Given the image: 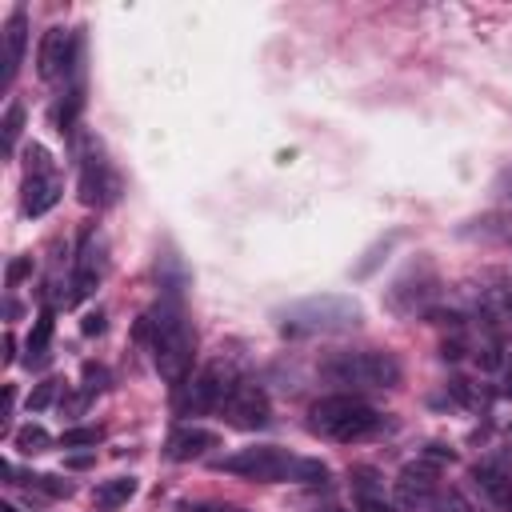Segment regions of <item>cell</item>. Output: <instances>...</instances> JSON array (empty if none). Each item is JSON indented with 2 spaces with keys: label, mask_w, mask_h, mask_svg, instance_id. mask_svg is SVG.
I'll use <instances>...</instances> for the list:
<instances>
[{
  "label": "cell",
  "mask_w": 512,
  "mask_h": 512,
  "mask_svg": "<svg viewBox=\"0 0 512 512\" xmlns=\"http://www.w3.org/2000/svg\"><path fill=\"white\" fill-rule=\"evenodd\" d=\"M140 336H148L152 344V364L156 372L172 384V388H184L188 372H192V360H196V332L180 308L176 296H164L144 320H140Z\"/></svg>",
  "instance_id": "1"
},
{
  "label": "cell",
  "mask_w": 512,
  "mask_h": 512,
  "mask_svg": "<svg viewBox=\"0 0 512 512\" xmlns=\"http://www.w3.org/2000/svg\"><path fill=\"white\" fill-rule=\"evenodd\" d=\"M216 472H232L244 480H260V484H280V480H296V484H324L328 468L320 460L308 456H292L288 448L276 444H256V448H240L232 456L212 460Z\"/></svg>",
  "instance_id": "2"
},
{
  "label": "cell",
  "mask_w": 512,
  "mask_h": 512,
  "mask_svg": "<svg viewBox=\"0 0 512 512\" xmlns=\"http://www.w3.org/2000/svg\"><path fill=\"white\" fill-rule=\"evenodd\" d=\"M364 312L352 296H304L296 304H288L280 312V328L288 336H336V332H352L360 328Z\"/></svg>",
  "instance_id": "3"
},
{
  "label": "cell",
  "mask_w": 512,
  "mask_h": 512,
  "mask_svg": "<svg viewBox=\"0 0 512 512\" xmlns=\"http://www.w3.org/2000/svg\"><path fill=\"white\" fill-rule=\"evenodd\" d=\"M320 376L328 384H340V388H400L404 380V368L392 352H376V348H364V352H332L320 360Z\"/></svg>",
  "instance_id": "4"
},
{
  "label": "cell",
  "mask_w": 512,
  "mask_h": 512,
  "mask_svg": "<svg viewBox=\"0 0 512 512\" xmlns=\"http://www.w3.org/2000/svg\"><path fill=\"white\" fill-rule=\"evenodd\" d=\"M308 428L328 436V440H336V444H352V440H364V436L380 432L384 416L372 404L340 392V396H324V400H316L308 408Z\"/></svg>",
  "instance_id": "5"
},
{
  "label": "cell",
  "mask_w": 512,
  "mask_h": 512,
  "mask_svg": "<svg viewBox=\"0 0 512 512\" xmlns=\"http://www.w3.org/2000/svg\"><path fill=\"white\" fill-rule=\"evenodd\" d=\"M436 292H440V276L432 272L428 260H416V264L388 288V308H392L396 316H428Z\"/></svg>",
  "instance_id": "6"
},
{
  "label": "cell",
  "mask_w": 512,
  "mask_h": 512,
  "mask_svg": "<svg viewBox=\"0 0 512 512\" xmlns=\"http://www.w3.org/2000/svg\"><path fill=\"white\" fill-rule=\"evenodd\" d=\"M116 196H120L116 168L104 160V152L96 144H88V152L80 160V200L88 208H104V204H116Z\"/></svg>",
  "instance_id": "7"
},
{
  "label": "cell",
  "mask_w": 512,
  "mask_h": 512,
  "mask_svg": "<svg viewBox=\"0 0 512 512\" xmlns=\"http://www.w3.org/2000/svg\"><path fill=\"white\" fill-rule=\"evenodd\" d=\"M232 376L224 364H208L200 376H192V384H184V392L176 396V412L180 416H196V412H212L220 408V400L228 396Z\"/></svg>",
  "instance_id": "8"
},
{
  "label": "cell",
  "mask_w": 512,
  "mask_h": 512,
  "mask_svg": "<svg viewBox=\"0 0 512 512\" xmlns=\"http://www.w3.org/2000/svg\"><path fill=\"white\" fill-rule=\"evenodd\" d=\"M216 412L224 416V424L244 428V432L264 428V424L272 420L268 396H264V388H256V384H232V388H228V396L220 400V408H216Z\"/></svg>",
  "instance_id": "9"
},
{
  "label": "cell",
  "mask_w": 512,
  "mask_h": 512,
  "mask_svg": "<svg viewBox=\"0 0 512 512\" xmlns=\"http://www.w3.org/2000/svg\"><path fill=\"white\" fill-rule=\"evenodd\" d=\"M76 52H80V36L76 32H68L64 24L48 28L40 36V48H36V72H40V80L68 76L72 64H76Z\"/></svg>",
  "instance_id": "10"
},
{
  "label": "cell",
  "mask_w": 512,
  "mask_h": 512,
  "mask_svg": "<svg viewBox=\"0 0 512 512\" xmlns=\"http://www.w3.org/2000/svg\"><path fill=\"white\" fill-rule=\"evenodd\" d=\"M392 500L400 512H420L436 500V464L428 460H416V464H404L396 484H392Z\"/></svg>",
  "instance_id": "11"
},
{
  "label": "cell",
  "mask_w": 512,
  "mask_h": 512,
  "mask_svg": "<svg viewBox=\"0 0 512 512\" xmlns=\"http://www.w3.org/2000/svg\"><path fill=\"white\" fill-rule=\"evenodd\" d=\"M472 484L488 496V504L508 508L512 504V460L508 456H492L484 464L472 468Z\"/></svg>",
  "instance_id": "12"
},
{
  "label": "cell",
  "mask_w": 512,
  "mask_h": 512,
  "mask_svg": "<svg viewBox=\"0 0 512 512\" xmlns=\"http://www.w3.org/2000/svg\"><path fill=\"white\" fill-rule=\"evenodd\" d=\"M216 444H220L216 432L196 428V424H180V428H172V436L164 440V456L176 460V464H184V460H200V456H204L208 448H216Z\"/></svg>",
  "instance_id": "13"
},
{
  "label": "cell",
  "mask_w": 512,
  "mask_h": 512,
  "mask_svg": "<svg viewBox=\"0 0 512 512\" xmlns=\"http://www.w3.org/2000/svg\"><path fill=\"white\" fill-rule=\"evenodd\" d=\"M24 44H28V12L16 8V12L8 16V24H4V76H0L4 88L16 80V68H20V60H24Z\"/></svg>",
  "instance_id": "14"
},
{
  "label": "cell",
  "mask_w": 512,
  "mask_h": 512,
  "mask_svg": "<svg viewBox=\"0 0 512 512\" xmlns=\"http://www.w3.org/2000/svg\"><path fill=\"white\" fill-rule=\"evenodd\" d=\"M56 200H60V180L56 176H28L24 180V212L28 216H44Z\"/></svg>",
  "instance_id": "15"
},
{
  "label": "cell",
  "mask_w": 512,
  "mask_h": 512,
  "mask_svg": "<svg viewBox=\"0 0 512 512\" xmlns=\"http://www.w3.org/2000/svg\"><path fill=\"white\" fill-rule=\"evenodd\" d=\"M132 496H136V480H132V476L104 480V484H96V492H92V500H96V508H100V512H112V508L128 504Z\"/></svg>",
  "instance_id": "16"
},
{
  "label": "cell",
  "mask_w": 512,
  "mask_h": 512,
  "mask_svg": "<svg viewBox=\"0 0 512 512\" xmlns=\"http://www.w3.org/2000/svg\"><path fill=\"white\" fill-rule=\"evenodd\" d=\"M48 340H52V308H44V312L36 316V328H32V336H28V356H24L28 368H40V364L48 360Z\"/></svg>",
  "instance_id": "17"
},
{
  "label": "cell",
  "mask_w": 512,
  "mask_h": 512,
  "mask_svg": "<svg viewBox=\"0 0 512 512\" xmlns=\"http://www.w3.org/2000/svg\"><path fill=\"white\" fill-rule=\"evenodd\" d=\"M12 444L24 452V456H36V452H44L48 444H52V436L40 428V424H24V428H16V436H12Z\"/></svg>",
  "instance_id": "18"
},
{
  "label": "cell",
  "mask_w": 512,
  "mask_h": 512,
  "mask_svg": "<svg viewBox=\"0 0 512 512\" xmlns=\"http://www.w3.org/2000/svg\"><path fill=\"white\" fill-rule=\"evenodd\" d=\"M44 492V496H52V500H60V496H72V484L68 480H60V476H44V472H36V476H28V492Z\"/></svg>",
  "instance_id": "19"
},
{
  "label": "cell",
  "mask_w": 512,
  "mask_h": 512,
  "mask_svg": "<svg viewBox=\"0 0 512 512\" xmlns=\"http://www.w3.org/2000/svg\"><path fill=\"white\" fill-rule=\"evenodd\" d=\"M20 128H24V104H8V112H4V152H8V156H12V148H16Z\"/></svg>",
  "instance_id": "20"
},
{
  "label": "cell",
  "mask_w": 512,
  "mask_h": 512,
  "mask_svg": "<svg viewBox=\"0 0 512 512\" xmlns=\"http://www.w3.org/2000/svg\"><path fill=\"white\" fill-rule=\"evenodd\" d=\"M100 436H104V428H64L60 432V444L64 448H88V444H100Z\"/></svg>",
  "instance_id": "21"
},
{
  "label": "cell",
  "mask_w": 512,
  "mask_h": 512,
  "mask_svg": "<svg viewBox=\"0 0 512 512\" xmlns=\"http://www.w3.org/2000/svg\"><path fill=\"white\" fill-rule=\"evenodd\" d=\"M80 104H84V92H80V88H72V92H68V100H64V104H60V112H56L60 132H72V128H76V112H80Z\"/></svg>",
  "instance_id": "22"
},
{
  "label": "cell",
  "mask_w": 512,
  "mask_h": 512,
  "mask_svg": "<svg viewBox=\"0 0 512 512\" xmlns=\"http://www.w3.org/2000/svg\"><path fill=\"white\" fill-rule=\"evenodd\" d=\"M24 160H28V176H52V164H48V152H44L40 144H32V148L24 152Z\"/></svg>",
  "instance_id": "23"
},
{
  "label": "cell",
  "mask_w": 512,
  "mask_h": 512,
  "mask_svg": "<svg viewBox=\"0 0 512 512\" xmlns=\"http://www.w3.org/2000/svg\"><path fill=\"white\" fill-rule=\"evenodd\" d=\"M52 396H56V380H44V384H36V392L28 396V408H32V412H40V408H48V404H52Z\"/></svg>",
  "instance_id": "24"
},
{
  "label": "cell",
  "mask_w": 512,
  "mask_h": 512,
  "mask_svg": "<svg viewBox=\"0 0 512 512\" xmlns=\"http://www.w3.org/2000/svg\"><path fill=\"white\" fill-rule=\"evenodd\" d=\"M84 380H88V384H84L88 392H104V388H108V372H104L100 364H92V360L84 364Z\"/></svg>",
  "instance_id": "25"
},
{
  "label": "cell",
  "mask_w": 512,
  "mask_h": 512,
  "mask_svg": "<svg viewBox=\"0 0 512 512\" xmlns=\"http://www.w3.org/2000/svg\"><path fill=\"white\" fill-rule=\"evenodd\" d=\"M392 244H396V236H388V240H384V244H376V248H372V252H368V260H360V264H356V276H368V272H372V268H376V264H380V252H388V248H392Z\"/></svg>",
  "instance_id": "26"
},
{
  "label": "cell",
  "mask_w": 512,
  "mask_h": 512,
  "mask_svg": "<svg viewBox=\"0 0 512 512\" xmlns=\"http://www.w3.org/2000/svg\"><path fill=\"white\" fill-rule=\"evenodd\" d=\"M28 272H32V260H28V256L12 260V264H8V276H4V280H8V288H16V284H20V280H24Z\"/></svg>",
  "instance_id": "27"
},
{
  "label": "cell",
  "mask_w": 512,
  "mask_h": 512,
  "mask_svg": "<svg viewBox=\"0 0 512 512\" xmlns=\"http://www.w3.org/2000/svg\"><path fill=\"white\" fill-rule=\"evenodd\" d=\"M356 504H360V512H392V504L384 500V492H376V496H356Z\"/></svg>",
  "instance_id": "28"
},
{
  "label": "cell",
  "mask_w": 512,
  "mask_h": 512,
  "mask_svg": "<svg viewBox=\"0 0 512 512\" xmlns=\"http://www.w3.org/2000/svg\"><path fill=\"white\" fill-rule=\"evenodd\" d=\"M84 332H88V336H100V332H104V312H88V316H84Z\"/></svg>",
  "instance_id": "29"
},
{
  "label": "cell",
  "mask_w": 512,
  "mask_h": 512,
  "mask_svg": "<svg viewBox=\"0 0 512 512\" xmlns=\"http://www.w3.org/2000/svg\"><path fill=\"white\" fill-rule=\"evenodd\" d=\"M88 464H92V452H84V456H72V460H68V468H88Z\"/></svg>",
  "instance_id": "30"
},
{
  "label": "cell",
  "mask_w": 512,
  "mask_h": 512,
  "mask_svg": "<svg viewBox=\"0 0 512 512\" xmlns=\"http://www.w3.org/2000/svg\"><path fill=\"white\" fill-rule=\"evenodd\" d=\"M12 348H16V340L12 336H4V364H12L16 356H12Z\"/></svg>",
  "instance_id": "31"
},
{
  "label": "cell",
  "mask_w": 512,
  "mask_h": 512,
  "mask_svg": "<svg viewBox=\"0 0 512 512\" xmlns=\"http://www.w3.org/2000/svg\"><path fill=\"white\" fill-rule=\"evenodd\" d=\"M504 396H512V364H508V376H504Z\"/></svg>",
  "instance_id": "32"
},
{
  "label": "cell",
  "mask_w": 512,
  "mask_h": 512,
  "mask_svg": "<svg viewBox=\"0 0 512 512\" xmlns=\"http://www.w3.org/2000/svg\"><path fill=\"white\" fill-rule=\"evenodd\" d=\"M0 512H16V504H0Z\"/></svg>",
  "instance_id": "33"
},
{
  "label": "cell",
  "mask_w": 512,
  "mask_h": 512,
  "mask_svg": "<svg viewBox=\"0 0 512 512\" xmlns=\"http://www.w3.org/2000/svg\"><path fill=\"white\" fill-rule=\"evenodd\" d=\"M320 512H344V508H320Z\"/></svg>",
  "instance_id": "34"
},
{
  "label": "cell",
  "mask_w": 512,
  "mask_h": 512,
  "mask_svg": "<svg viewBox=\"0 0 512 512\" xmlns=\"http://www.w3.org/2000/svg\"><path fill=\"white\" fill-rule=\"evenodd\" d=\"M508 188H512V172H508Z\"/></svg>",
  "instance_id": "35"
},
{
  "label": "cell",
  "mask_w": 512,
  "mask_h": 512,
  "mask_svg": "<svg viewBox=\"0 0 512 512\" xmlns=\"http://www.w3.org/2000/svg\"><path fill=\"white\" fill-rule=\"evenodd\" d=\"M508 512H512V508H508Z\"/></svg>",
  "instance_id": "36"
}]
</instances>
